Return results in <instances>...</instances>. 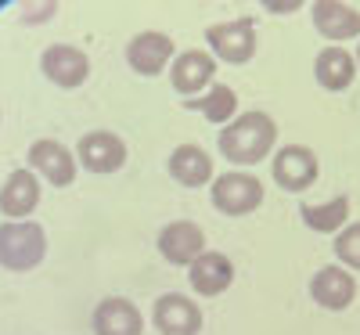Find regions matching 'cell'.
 <instances>
[{
  "mask_svg": "<svg viewBox=\"0 0 360 335\" xmlns=\"http://www.w3.org/2000/svg\"><path fill=\"white\" fill-rule=\"evenodd\" d=\"M220 156L234 166H256L263 163L278 144V123L266 112L234 115L227 127H220Z\"/></svg>",
  "mask_w": 360,
  "mask_h": 335,
  "instance_id": "cell-1",
  "label": "cell"
},
{
  "mask_svg": "<svg viewBox=\"0 0 360 335\" xmlns=\"http://www.w3.org/2000/svg\"><path fill=\"white\" fill-rule=\"evenodd\" d=\"M47 256V234L37 220H4L0 224V267L25 274Z\"/></svg>",
  "mask_w": 360,
  "mask_h": 335,
  "instance_id": "cell-2",
  "label": "cell"
},
{
  "mask_svg": "<svg viewBox=\"0 0 360 335\" xmlns=\"http://www.w3.org/2000/svg\"><path fill=\"white\" fill-rule=\"evenodd\" d=\"M209 198L224 217H245V213H256L263 206V184L245 170H231L209 184Z\"/></svg>",
  "mask_w": 360,
  "mask_h": 335,
  "instance_id": "cell-3",
  "label": "cell"
},
{
  "mask_svg": "<svg viewBox=\"0 0 360 335\" xmlns=\"http://www.w3.org/2000/svg\"><path fill=\"white\" fill-rule=\"evenodd\" d=\"M209 54L220 58L227 65H245L256 54V22L252 18H231L205 29Z\"/></svg>",
  "mask_w": 360,
  "mask_h": 335,
  "instance_id": "cell-4",
  "label": "cell"
},
{
  "mask_svg": "<svg viewBox=\"0 0 360 335\" xmlns=\"http://www.w3.org/2000/svg\"><path fill=\"white\" fill-rule=\"evenodd\" d=\"M213 76H217V58L209 54V51H202V47L180 51L173 58V65H169V83H173V90L180 94V101L205 94V90L213 87Z\"/></svg>",
  "mask_w": 360,
  "mask_h": 335,
  "instance_id": "cell-5",
  "label": "cell"
},
{
  "mask_svg": "<svg viewBox=\"0 0 360 335\" xmlns=\"http://www.w3.org/2000/svg\"><path fill=\"white\" fill-rule=\"evenodd\" d=\"M270 173H274V184H278V188L299 195V191L314 188V180H317L321 166H317V156H314L307 144H285V148L274 151Z\"/></svg>",
  "mask_w": 360,
  "mask_h": 335,
  "instance_id": "cell-6",
  "label": "cell"
},
{
  "mask_svg": "<svg viewBox=\"0 0 360 335\" xmlns=\"http://www.w3.org/2000/svg\"><path fill=\"white\" fill-rule=\"evenodd\" d=\"M127 141L112 130H90L76 144V163L90 173H115L127 163Z\"/></svg>",
  "mask_w": 360,
  "mask_h": 335,
  "instance_id": "cell-7",
  "label": "cell"
},
{
  "mask_svg": "<svg viewBox=\"0 0 360 335\" xmlns=\"http://www.w3.org/2000/svg\"><path fill=\"white\" fill-rule=\"evenodd\" d=\"M76 156H72V148H65L62 141H33L29 144V170H33L37 177H44L47 184L54 188H69L72 180H76Z\"/></svg>",
  "mask_w": 360,
  "mask_h": 335,
  "instance_id": "cell-8",
  "label": "cell"
},
{
  "mask_svg": "<svg viewBox=\"0 0 360 335\" xmlns=\"http://www.w3.org/2000/svg\"><path fill=\"white\" fill-rule=\"evenodd\" d=\"M159 256L173 267H191L205 253V231L195 220H173L159 231Z\"/></svg>",
  "mask_w": 360,
  "mask_h": 335,
  "instance_id": "cell-9",
  "label": "cell"
},
{
  "mask_svg": "<svg viewBox=\"0 0 360 335\" xmlns=\"http://www.w3.org/2000/svg\"><path fill=\"white\" fill-rule=\"evenodd\" d=\"M173 40L159 29H144L137 33L130 44H127V65L137 72V76H159L162 69L173 65Z\"/></svg>",
  "mask_w": 360,
  "mask_h": 335,
  "instance_id": "cell-10",
  "label": "cell"
},
{
  "mask_svg": "<svg viewBox=\"0 0 360 335\" xmlns=\"http://www.w3.org/2000/svg\"><path fill=\"white\" fill-rule=\"evenodd\" d=\"M152 321H155L159 335H198L202 331L198 303L188 299V296H180V292H166V296L155 299Z\"/></svg>",
  "mask_w": 360,
  "mask_h": 335,
  "instance_id": "cell-11",
  "label": "cell"
},
{
  "mask_svg": "<svg viewBox=\"0 0 360 335\" xmlns=\"http://www.w3.org/2000/svg\"><path fill=\"white\" fill-rule=\"evenodd\" d=\"M40 72H44L54 87L72 90V87L86 83V76H90V58H86L79 47H72V44H51V47L40 54Z\"/></svg>",
  "mask_w": 360,
  "mask_h": 335,
  "instance_id": "cell-12",
  "label": "cell"
},
{
  "mask_svg": "<svg viewBox=\"0 0 360 335\" xmlns=\"http://www.w3.org/2000/svg\"><path fill=\"white\" fill-rule=\"evenodd\" d=\"M310 299L317 303L321 310H346L349 303L356 299V278L346 267L328 263L310 278Z\"/></svg>",
  "mask_w": 360,
  "mask_h": 335,
  "instance_id": "cell-13",
  "label": "cell"
},
{
  "mask_svg": "<svg viewBox=\"0 0 360 335\" xmlns=\"http://www.w3.org/2000/svg\"><path fill=\"white\" fill-rule=\"evenodd\" d=\"M310 15H314V29L324 40H332V44L360 37V8H353V4L317 0V4L310 8Z\"/></svg>",
  "mask_w": 360,
  "mask_h": 335,
  "instance_id": "cell-14",
  "label": "cell"
},
{
  "mask_svg": "<svg viewBox=\"0 0 360 335\" xmlns=\"http://www.w3.org/2000/svg\"><path fill=\"white\" fill-rule=\"evenodd\" d=\"M94 335H141L144 331V317L141 310L134 307L130 299L123 296H112V299H101L94 307Z\"/></svg>",
  "mask_w": 360,
  "mask_h": 335,
  "instance_id": "cell-15",
  "label": "cell"
},
{
  "mask_svg": "<svg viewBox=\"0 0 360 335\" xmlns=\"http://www.w3.org/2000/svg\"><path fill=\"white\" fill-rule=\"evenodd\" d=\"M314 76L324 90H332V94H339V90H346L353 80H356V54L346 51L342 44H328L317 51L314 58Z\"/></svg>",
  "mask_w": 360,
  "mask_h": 335,
  "instance_id": "cell-16",
  "label": "cell"
},
{
  "mask_svg": "<svg viewBox=\"0 0 360 335\" xmlns=\"http://www.w3.org/2000/svg\"><path fill=\"white\" fill-rule=\"evenodd\" d=\"M37 202H40V177L33 170H15L0 188V213L8 220H29Z\"/></svg>",
  "mask_w": 360,
  "mask_h": 335,
  "instance_id": "cell-17",
  "label": "cell"
},
{
  "mask_svg": "<svg viewBox=\"0 0 360 335\" xmlns=\"http://www.w3.org/2000/svg\"><path fill=\"white\" fill-rule=\"evenodd\" d=\"M166 170H169V177L176 180V184H184V188L213 184V156H209L202 144H176Z\"/></svg>",
  "mask_w": 360,
  "mask_h": 335,
  "instance_id": "cell-18",
  "label": "cell"
},
{
  "mask_svg": "<svg viewBox=\"0 0 360 335\" xmlns=\"http://www.w3.org/2000/svg\"><path fill=\"white\" fill-rule=\"evenodd\" d=\"M188 278H191V289L198 296H220L231 289L234 282V263L224 256V253H213V249H205L191 267H188Z\"/></svg>",
  "mask_w": 360,
  "mask_h": 335,
  "instance_id": "cell-19",
  "label": "cell"
},
{
  "mask_svg": "<svg viewBox=\"0 0 360 335\" xmlns=\"http://www.w3.org/2000/svg\"><path fill=\"white\" fill-rule=\"evenodd\" d=\"M180 108L198 112L205 123H213V127H227L231 119L238 115V94H234L227 83H213V87L205 90V94L184 98V101H180Z\"/></svg>",
  "mask_w": 360,
  "mask_h": 335,
  "instance_id": "cell-20",
  "label": "cell"
},
{
  "mask_svg": "<svg viewBox=\"0 0 360 335\" xmlns=\"http://www.w3.org/2000/svg\"><path fill=\"white\" fill-rule=\"evenodd\" d=\"M299 220L317 234H339L349 224V198L335 195L332 202H321V206H299Z\"/></svg>",
  "mask_w": 360,
  "mask_h": 335,
  "instance_id": "cell-21",
  "label": "cell"
},
{
  "mask_svg": "<svg viewBox=\"0 0 360 335\" xmlns=\"http://www.w3.org/2000/svg\"><path fill=\"white\" fill-rule=\"evenodd\" d=\"M335 256H339L342 267L360 270V224H346L335 234Z\"/></svg>",
  "mask_w": 360,
  "mask_h": 335,
  "instance_id": "cell-22",
  "label": "cell"
},
{
  "mask_svg": "<svg viewBox=\"0 0 360 335\" xmlns=\"http://www.w3.org/2000/svg\"><path fill=\"white\" fill-rule=\"evenodd\" d=\"M292 8H299V4H266V11H281V15L292 11Z\"/></svg>",
  "mask_w": 360,
  "mask_h": 335,
  "instance_id": "cell-23",
  "label": "cell"
},
{
  "mask_svg": "<svg viewBox=\"0 0 360 335\" xmlns=\"http://www.w3.org/2000/svg\"><path fill=\"white\" fill-rule=\"evenodd\" d=\"M356 69H360V44H356Z\"/></svg>",
  "mask_w": 360,
  "mask_h": 335,
  "instance_id": "cell-24",
  "label": "cell"
}]
</instances>
